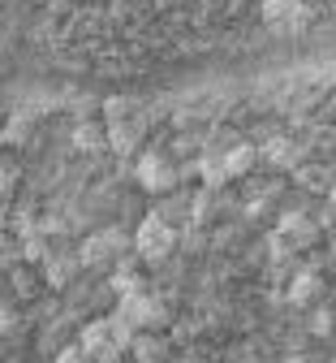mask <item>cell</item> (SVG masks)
I'll use <instances>...</instances> for the list:
<instances>
[{"instance_id":"6da1fadb","label":"cell","mask_w":336,"mask_h":363,"mask_svg":"<svg viewBox=\"0 0 336 363\" xmlns=\"http://www.w3.org/2000/svg\"><path fill=\"white\" fill-rule=\"evenodd\" d=\"M134 251L142 264H164L173 251H177V225L160 212L142 216V225L134 230Z\"/></svg>"},{"instance_id":"7a4b0ae2","label":"cell","mask_w":336,"mask_h":363,"mask_svg":"<svg viewBox=\"0 0 336 363\" xmlns=\"http://www.w3.org/2000/svg\"><path fill=\"white\" fill-rule=\"evenodd\" d=\"M78 342H82V350L91 354V363H121V359L129 354V346H125L121 333L112 329V315H95L91 325H82Z\"/></svg>"},{"instance_id":"3957f363","label":"cell","mask_w":336,"mask_h":363,"mask_svg":"<svg viewBox=\"0 0 336 363\" xmlns=\"http://www.w3.org/2000/svg\"><path fill=\"white\" fill-rule=\"evenodd\" d=\"M134 182H138L147 195H168V191L181 186V169H177L164 152H142V156L134 160Z\"/></svg>"},{"instance_id":"277c9868","label":"cell","mask_w":336,"mask_h":363,"mask_svg":"<svg viewBox=\"0 0 336 363\" xmlns=\"http://www.w3.org/2000/svg\"><path fill=\"white\" fill-rule=\"evenodd\" d=\"M112 311H121L134 329H156V333H160V329L168 325L164 298H156V294H147V290H138V294H117V307H112Z\"/></svg>"},{"instance_id":"5b68a950","label":"cell","mask_w":336,"mask_h":363,"mask_svg":"<svg viewBox=\"0 0 336 363\" xmlns=\"http://www.w3.org/2000/svg\"><path fill=\"white\" fill-rule=\"evenodd\" d=\"M125 251H129V238H125L121 230H100V234H91V238L82 242L78 259H82V268H108V264H117Z\"/></svg>"},{"instance_id":"8992f818","label":"cell","mask_w":336,"mask_h":363,"mask_svg":"<svg viewBox=\"0 0 336 363\" xmlns=\"http://www.w3.org/2000/svg\"><path fill=\"white\" fill-rule=\"evenodd\" d=\"M263 26L276 35H298L306 26V0H263Z\"/></svg>"},{"instance_id":"52a82bcc","label":"cell","mask_w":336,"mask_h":363,"mask_svg":"<svg viewBox=\"0 0 336 363\" xmlns=\"http://www.w3.org/2000/svg\"><path fill=\"white\" fill-rule=\"evenodd\" d=\"M276 230L289 238L298 251H311V247L319 242V220H311L306 212H284V216L276 220Z\"/></svg>"},{"instance_id":"ba28073f","label":"cell","mask_w":336,"mask_h":363,"mask_svg":"<svg viewBox=\"0 0 336 363\" xmlns=\"http://www.w3.org/2000/svg\"><path fill=\"white\" fill-rule=\"evenodd\" d=\"M259 156H263L267 169H298V164H302L298 143H294V139H284V134H272L267 143H259Z\"/></svg>"},{"instance_id":"9c48e42d","label":"cell","mask_w":336,"mask_h":363,"mask_svg":"<svg viewBox=\"0 0 336 363\" xmlns=\"http://www.w3.org/2000/svg\"><path fill=\"white\" fill-rule=\"evenodd\" d=\"M323 290V277L315 268H298L294 277H289V290H284V303H294V307H311Z\"/></svg>"},{"instance_id":"30bf717a","label":"cell","mask_w":336,"mask_h":363,"mask_svg":"<svg viewBox=\"0 0 336 363\" xmlns=\"http://www.w3.org/2000/svg\"><path fill=\"white\" fill-rule=\"evenodd\" d=\"M195 177H199V186H212V191L228 186L233 173H228V164H224V152H199V160H195Z\"/></svg>"},{"instance_id":"8fae6325","label":"cell","mask_w":336,"mask_h":363,"mask_svg":"<svg viewBox=\"0 0 336 363\" xmlns=\"http://www.w3.org/2000/svg\"><path fill=\"white\" fill-rule=\"evenodd\" d=\"M224 164H228V173H233V177H250V173H255V164H263V156H259V147H255V143H233V147L224 152Z\"/></svg>"},{"instance_id":"7c38bea8","label":"cell","mask_w":336,"mask_h":363,"mask_svg":"<svg viewBox=\"0 0 336 363\" xmlns=\"http://www.w3.org/2000/svg\"><path fill=\"white\" fill-rule=\"evenodd\" d=\"M129 359L134 363H164V337L156 329H142L134 342H129Z\"/></svg>"},{"instance_id":"4fadbf2b","label":"cell","mask_w":336,"mask_h":363,"mask_svg":"<svg viewBox=\"0 0 336 363\" xmlns=\"http://www.w3.org/2000/svg\"><path fill=\"white\" fill-rule=\"evenodd\" d=\"M108 152H117V156H129V152H138V125H134L129 117H121V121H108Z\"/></svg>"},{"instance_id":"5bb4252c","label":"cell","mask_w":336,"mask_h":363,"mask_svg":"<svg viewBox=\"0 0 336 363\" xmlns=\"http://www.w3.org/2000/svg\"><path fill=\"white\" fill-rule=\"evenodd\" d=\"M294 177H298V186H306V191H332V186H336L332 173H328L323 164H298Z\"/></svg>"},{"instance_id":"9a60e30c","label":"cell","mask_w":336,"mask_h":363,"mask_svg":"<svg viewBox=\"0 0 336 363\" xmlns=\"http://www.w3.org/2000/svg\"><path fill=\"white\" fill-rule=\"evenodd\" d=\"M82 259H61V255H47V264H43V277H47V286H65L69 277H74V268H78Z\"/></svg>"},{"instance_id":"2e32d148","label":"cell","mask_w":336,"mask_h":363,"mask_svg":"<svg viewBox=\"0 0 336 363\" xmlns=\"http://www.w3.org/2000/svg\"><path fill=\"white\" fill-rule=\"evenodd\" d=\"M47 234H26L22 238V264H47Z\"/></svg>"},{"instance_id":"e0dca14e","label":"cell","mask_w":336,"mask_h":363,"mask_svg":"<svg viewBox=\"0 0 336 363\" xmlns=\"http://www.w3.org/2000/svg\"><path fill=\"white\" fill-rule=\"evenodd\" d=\"M74 147H78V152H95V147H108V130H95V125H78V130H74Z\"/></svg>"},{"instance_id":"ac0fdd59","label":"cell","mask_w":336,"mask_h":363,"mask_svg":"<svg viewBox=\"0 0 336 363\" xmlns=\"http://www.w3.org/2000/svg\"><path fill=\"white\" fill-rule=\"evenodd\" d=\"M267 251H272V264H284V259H294V255H302V251H298V247H294L289 238H284L280 230H272V234H267Z\"/></svg>"},{"instance_id":"d6986e66","label":"cell","mask_w":336,"mask_h":363,"mask_svg":"<svg viewBox=\"0 0 336 363\" xmlns=\"http://www.w3.org/2000/svg\"><path fill=\"white\" fill-rule=\"evenodd\" d=\"M156 212H160V216H168V220L177 225V216H185V212H195V199H181L177 191H168V195H164V203H160Z\"/></svg>"},{"instance_id":"ffe728a7","label":"cell","mask_w":336,"mask_h":363,"mask_svg":"<svg viewBox=\"0 0 336 363\" xmlns=\"http://www.w3.org/2000/svg\"><path fill=\"white\" fill-rule=\"evenodd\" d=\"M212 203H216V191L203 186V191L195 195V212H190V220H207V216H212Z\"/></svg>"},{"instance_id":"44dd1931","label":"cell","mask_w":336,"mask_h":363,"mask_svg":"<svg viewBox=\"0 0 336 363\" xmlns=\"http://www.w3.org/2000/svg\"><path fill=\"white\" fill-rule=\"evenodd\" d=\"M129 108H134V104H129L125 96H108V100H104V121H121V117H129Z\"/></svg>"},{"instance_id":"7402d4cb","label":"cell","mask_w":336,"mask_h":363,"mask_svg":"<svg viewBox=\"0 0 336 363\" xmlns=\"http://www.w3.org/2000/svg\"><path fill=\"white\" fill-rule=\"evenodd\" d=\"M52 363H91V354L82 350V342H74V346H61L52 354Z\"/></svg>"},{"instance_id":"603a6c76","label":"cell","mask_w":336,"mask_h":363,"mask_svg":"<svg viewBox=\"0 0 336 363\" xmlns=\"http://www.w3.org/2000/svg\"><path fill=\"white\" fill-rule=\"evenodd\" d=\"M311 333H315V337H328V333H332V311H315V315H311Z\"/></svg>"},{"instance_id":"cb8c5ba5","label":"cell","mask_w":336,"mask_h":363,"mask_svg":"<svg viewBox=\"0 0 336 363\" xmlns=\"http://www.w3.org/2000/svg\"><path fill=\"white\" fill-rule=\"evenodd\" d=\"M289 363H306V359H298V354H294V359H289Z\"/></svg>"},{"instance_id":"d4e9b609","label":"cell","mask_w":336,"mask_h":363,"mask_svg":"<svg viewBox=\"0 0 336 363\" xmlns=\"http://www.w3.org/2000/svg\"><path fill=\"white\" fill-rule=\"evenodd\" d=\"M332 255H336V234H332Z\"/></svg>"},{"instance_id":"484cf974","label":"cell","mask_w":336,"mask_h":363,"mask_svg":"<svg viewBox=\"0 0 336 363\" xmlns=\"http://www.w3.org/2000/svg\"><path fill=\"white\" fill-rule=\"evenodd\" d=\"M332 363H336V354H332Z\"/></svg>"}]
</instances>
